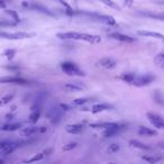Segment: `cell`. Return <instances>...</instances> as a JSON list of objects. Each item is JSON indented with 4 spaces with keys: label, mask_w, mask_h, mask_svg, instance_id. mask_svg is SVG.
<instances>
[{
    "label": "cell",
    "mask_w": 164,
    "mask_h": 164,
    "mask_svg": "<svg viewBox=\"0 0 164 164\" xmlns=\"http://www.w3.org/2000/svg\"><path fill=\"white\" fill-rule=\"evenodd\" d=\"M126 126L122 125V124H117L116 126H112V127H109V128H106L104 130L102 135L106 137V138H110L112 136H116L117 134H119L122 132V129H125Z\"/></svg>",
    "instance_id": "cell-11"
},
{
    "label": "cell",
    "mask_w": 164,
    "mask_h": 164,
    "mask_svg": "<svg viewBox=\"0 0 164 164\" xmlns=\"http://www.w3.org/2000/svg\"><path fill=\"white\" fill-rule=\"evenodd\" d=\"M65 130L69 134L78 135V134H81L84 130V124H71V125H67L65 126Z\"/></svg>",
    "instance_id": "cell-15"
},
{
    "label": "cell",
    "mask_w": 164,
    "mask_h": 164,
    "mask_svg": "<svg viewBox=\"0 0 164 164\" xmlns=\"http://www.w3.org/2000/svg\"><path fill=\"white\" fill-rule=\"evenodd\" d=\"M119 79L122 81H124L125 83H128L130 86H134V87H146V86H150L154 80H155V75L151 73L146 74H136V73H132V72H128V73H122Z\"/></svg>",
    "instance_id": "cell-1"
},
{
    "label": "cell",
    "mask_w": 164,
    "mask_h": 164,
    "mask_svg": "<svg viewBox=\"0 0 164 164\" xmlns=\"http://www.w3.org/2000/svg\"><path fill=\"white\" fill-rule=\"evenodd\" d=\"M142 159L148 163H157L164 159L160 154H152V155H142Z\"/></svg>",
    "instance_id": "cell-22"
},
{
    "label": "cell",
    "mask_w": 164,
    "mask_h": 164,
    "mask_svg": "<svg viewBox=\"0 0 164 164\" xmlns=\"http://www.w3.org/2000/svg\"><path fill=\"white\" fill-rule=\"evenodd\" d=\"M5 7H6V2H5L4 0H0V9Z\"/></svg>",
    "instance_id": "cell-38"
},
{
    "label": "cell",
    "mask_w": 164,
    "mask_h": 164,
    "mask_svg": "<svg viewBox=\"0 0 164 164\" xmlns=\"http://www.w3.org/2000/svg\"><path fill=\"white\" fill-rule=\"evenodd\" d=\"M97 65L99 67H101V69H105V70H112V69H115L117 67V61L115 59H112V57L106 56V57H102V59L98 61Z\"/></svg>",
    "instance_id": "cell-9"
},
{
    "label": "cell",
    "mask_w": 164,
    "mask_h": 164,
    "mask_svg": "<svg viewBox=\"0 0 164 164\" xmlns=\"http://www.w3.org/2000/svg\"><path fill=\"white\" fill-rule=\"evenodd\" d=\"M92 100V98H78V99H74L71 101V106H73V107H79V106H83Z\"/></svg>",
    "instance_id": "cell-26"
},
{
    "label": "cell",
    "mask_w": 164,
    "mask_h": 164,
    "mask_svg": "<svg viewBox=\"0 0 164 164\" xmlns=\"http://www.w3.org/2000/svg\"><path fill=\"white\" fill-rule=\"evenodd\" d=\"M39 132V128L36 127V126H29V127H26V128H23L20 130V135L23 137H31L33 135H35L36 133Z\"/></svg>",
    "instance_id": "cell-18"
},
{
    "label": "cell",
    "mask_w": 164,
    "mask_h": 164,
    "mask_svg": "<svg viewBox=\"0 0 164 164\" xmlns=\"http://www.w3.org/2000/svg\"><path fill=\"white\" fill-rule=\"evenodd\" d=\"M34 36H35V33H26V31H17V33H0V38L11 39V41L31 38V37H34Z\"/></svg>",
    "instance_id": "cell-7"
},
{
    "label": "cell",
    "mask_w": 164,
    "mask_h": 164,
    "mask_svg": "<svg viewBox=\"0 0 164 164\" xmlns=\"http://www.w3.org/2000/svg\"><path fill=\"white\" fill-rule=\"evenodd\" d=\"M153 62L157 67H160V69H164V51L163 52L159 53L157 55L154 56Z\"/></svg>",
    "instance_id": "cell-24"
},
{
    "label": "cell",
    "mask_w": 164,
    "mask_h": 164,
    "mask_svg": "<svg viewBox=\"0 0 164 164\" xmlns=\"http://www.w3.org/2000/svg\"><path fill=\"white\" fill-rule=\"evenodd\" d=\"M71 1H73V2H77V0H71Z\"/></svg>",
    "instance_id": "cell-39"
},
{
    "label": "cell",
    "mask_w": 164,
    "mask_h": 164,
    "mask_svg": "<svg viewBox=\"0 0 164 164\" xmlns=\"http://www.w3.org/2000/svg\"><path fill=\"white\" fill-rule=\"evenodd\" d=\"M15 94H7V96H5L0 99V106H5V105H8L10 101H13V99H14Z\"/></svg>",
    "instance_id": "cell-28"
},
{
    "label": "cell",
    "mask_w": 164,
    "mask_h": 164,
    "mask_svg": "<svg viewBox=\"0 0 164 164\" xmlns=\"http://www.w3.org/2000/svg\"><path fill=\"white\" fill-rule=\"evenodd\" d=\"M0 83L2 84H21V86H24V84H28L29 83V81L24 79V78H20V77H1L0 78Z\"/></svg>",
    "instance_id": "cell-10"
},
{
    "label": "cell",
    "mask_w": 164,
    "mask_h": 164,
    "mask_svg": "<svg viewBox=\"0 0 164 164\" xmlns=\"http://www.w3.org/2000/svg\"><path fill=\"white\" fill-rule=\"evenodd\" d=\"M21 6H23V8H26V9H29V10L38 11V13H42V14H44V15H49V16H52V17H54V16H55V15L53 14L52 11L49 10V8L44 7L43 5L38 4V2L23 1V2H21Z\"/></svg>",
    "instance_id": "cell-6"
},
{
    "label": "cell",
    "mask_w": 164,
    "mask_h": 164,
    "mask_svg": "<svg viewBox=\"0 0 164 164\" xmlns=\"http://www.w3.org/2000/svg\"><path fill=\"white\" fill-rule=\"evenodd\" d=\"M124 4H125V6H127V7H132L134 5V0H124Z\"/></svg>",
    "instance_id": "cell-35"
},
{
    "label": "cell",
    "mask_w": 164,
    "mask_h": 164,
    "mask_svg": "<svg viewBox=\"0 0 164 164\" xmlns=\"http://www.w3.org/2000/svg\"><path fill=\"white\" fill-rule=\"evenodd\" d=\"M119 150H120V146H119V144H117V143H112L111 145H109V147H108L109 153H116V152H118Z\"/></svg>",
    "instance_id": "cell-32"
},
{
    "label": "cell",
    "mask_w": 164,
    "mask_h": 164,
    "mask_svg": "<svg viewBox=\"0 0 164 164\" xmlns=\"http://www.w3.org/2000/svg\"><path fill=\"white\" fill-rule=\"evenodd\" d=\"M21 127H23L21 122H8V124H5L1 127V130H4V132H15V130H17Z\"/></svg>",
    "instance_id": "cell-19"
},
{
    "label": "cell",
    "mask_w": 164,
    "mask_h": 164,
    "mask_svg": "<svg viewBox=\"0 0 164 164\" xmlns=\"http://www.w3.org/2000/svg\"><path fill=\"white\" fill-rule=\"evenodd\" d=\"M64 89L67 91H82L86 89L84 86H82L79 82H71V83H67L64 86Z\"/></svg>",
    "instance_id": "cell-21"
},
{
    "label": "cell",
    "mask_w": 164,
    "mask_h": 164,
    "mask_svg": "<svg viewBox=\"0 0 164 164\" xmlns=\"http://www.w3.org/2000/svg\"><path fill=\"white\" fill-rule=\"evenodd\" d=\"M57 37L61 39H65V41H83V42L92 43V44H97V43L101 42V37L93 34H87V33H79V31H65V33H59Z\"/></svg>",
    "instance_id": "cell-2"
},
{
    "label": "cell",
    "mask_w": 164,
    "mask_h": 164,
    "mask_svg": "<svg viewBox=\"0 0 164 164\" xmlns=\"http://www.w3.org/2000/svg\"><path fill=\"white\" fill-rule=\"evenodd\" d=\"M137 35L144 36V37H151V38L159 39V41H161V42H163V43H164V35H163V34H160V33H156V31H137Z\"/></svg>",
    "instance_id": "cell-14"
},
{
    "label": "cell",
    "mask_w": 164,
    "mask_h": 164,
    "mask_svg": "<svg viewBox=\"0 0 164 164\" xmlns=\"http://www.w3.org/2000/svg\"><path fill=\"white\" fill-rule=\"evenodd\" d=\"M157 146H159V148H161V150L164 151V140H162V142H159V143H157Z\"/></svg>",
    "instance_id": "cell-36"
},
{
    "label": "cell",
    "mask_w": 164,
    "mask_h": 164,
    "mask_svg": "<svg viewBox=\"0 0 164 164\" xmlns=\"http://www.w3.org/2000/svg\"><path fill=\"white\" fill-rule=\"evenodd\" d=\"M153 2H155L157 5H164V0H154Z\"/></svg>",
    "instance_id": "cell-37"
},
{
    "label": "cell",
    "mask_w": 164,
    "mask_h": 164,
    "mask_svg": "<svg viewBox=\"0 0 164 164\" xmlns=\"http://www.w3.org/2000/svg\"><path fill=\"white\" fill-rule=\"evenodd\" d=\"M112 108H114V107H112L111 105L101 102V104H96V105L92 106L91 111H92V114H99V112L106 111V110H110V109H112Z\"/></svg>",
    "instance_id": "cell-16"
},
{
    "label": "cell",
    "mask_w": 164,
    "mask_h": 164,
    "mask_svg": "<svg viewBox=\"0 0 164 164\" xmlns=\"http://www.w3.org/2000/svg\"><path fill=\"white\" fill-rule=\"evenodd\" d=\"M73 15H84V16L92 18L93 20L99 21L101 24L109 25V26H114V25L117 24L115 18L112 17V16H109V15H101V14H98V13H88V11H75V10H74Z\"/></svg>",
    "instance_id": "cell-3"
},
{
    "label": "cell",
    "mask_w": 164,
    "mask_h": 164,
    "mask_svg": "<svg viewBox=\"0 0 164 164\" xmlns=\"http://www.w3.org/2000/svg\"><path fill=\"white\" fill-rule=\"evenodd\" d=\"M129 145L134 148H138V150H142V151H151L152 150V147L150 145H146V144L142 143L140 140H132L129 142Z\"/></svg>",
    "instance_id": "cell-20"
},
{
    "label": "cell",
    "mask_w": 164,
    "mask_h": 164,
    "mask_svg": "<svg viewBox=\"0 0 164 164\" xmlns=\"http://www.w3.org/2000/svg\"><path fill=\"white\" fill-rule=\"evenodd\" d=\"M6 13H7L10 17L14 18V20L16 24H18V23H20V18H19V16H18V14L16 13L15 10H6Z\"/></svg>",
    "instance_id": "cell-31"
},
{
    "label": "cell",
    "mask_w": 164,
    "mask_h": 164,
    "mask_svg": "<svg viewBox=\"0 0 164 164\" xmlns=\"http://www.w3.org/2000/svg\"><path fill=\"white\" fill-rule=\"evenodd\" d=\"M138 134L142 135V136H155V135H157V132L153 128H148V127L142 126V127L138 128Z\"/></svg>",
    "instance_id": "cell-23"
},
{
    "label": "cell",
    "mask_w": 164,
    "mask_h": 164,
    "mask_svg": "<svg viewBox=\"0 0 164 164\" xmlns=\"http://www.w3.org/2000/svg\"><path fill=\"white\" fill-rule=\"evenodd\" d=\"M61 69L65 74L70 77H84L86 74L80 67L73 62H63L61 63Z\"/></svg>",
    "instance_id": "cell-4"
},
{
    "label": "cell",
    "mask_w": 164,
    "mask_h": 164,
    "mask_svg": "<svg viewBox=\"0 0 164 164\" xmlns=\"http://www.w3.org/2000/svg\"><path fill=\"white\" fill-rule=\"evenodd\" d=\"M109 38L115 39V41H119V42L122 43H135L136 42V38H134L132 36L125 35V34H122V33H110L108 35Z\"/></svg>",
    "instance_id": "cell-12"
},
{
    "label": "cell",
    "mask_w": 164,
    "mask_h": 164,
    "mask_svg": "<svg viewBox=\"0 0 164 164\" xmlns=\"http://www.w3.org/2000/svg\"><path fill=\"white\" fill-rule=\"evenodd\" d=\"M10 143H11L10 140H0V153H1V154L4 153L5 151L8 148V146L10 145Z\"/></svg>",
    "instance_id": "cell-29"
},
{
    "label": "cell",
    "mask_w": 164,
    "mask_h": 164,
    "mask_svg": "<svg viewBox=\"0 0 164 164\" xmlns=\"http://www.w3.org/2000/svg\"><path fill=\"white\" fill-rule=\"evenodd\" d=\"M59 105H60V107L63 109V111H64V112L69 111V110H70V106L65 105V104H59Z\"/></svg>",
    "instance_id": "cell-34"
},
{
    "label": "cell",
    "mask_w": 164,
    "mask_h": 164,
    "mask_svg": "<svg viewBox=\"0 0 164 164\" xmlns=\"http://www.w3.org/2000/svg\"><path fill=\"white\" fill-rule=\"evenodd\" d=\"M137 16L145 18H151V19H155V20L164 21V13H154V11H137Z\"/></svg>",
    "instance_id": "cell-13"
},
{
    "label": "cell",
    "mask_w": 164,
    "mask_h": 164,
    "mask_svg": "<svg viewBox=\"0 0 164 164\" xmlns=\"http://www.w3.org/2000/svg\"><path fill=\"white\" fill-rule=\"evenodd\" d=\"M118 122H94V124H90L91 128H109L112 126H116Z\"/></svg>",
    "instance_id": "cell-25"
},
{
    "label": "cell",
    "mask_w": 164,
    "mask_h": 164,
    "mask_svg": "<svg viewBox=\"0 0 164 164\" xmlns=\"http://www.w3.org/2000/svg\"><path fill=\"white\" fill-rule=\"evenodd\" d=\"M45 156H46V154L44 153V152H42V153L36 154L35 156H33L31 159H29V160L25 161V163H33V162H37V161L43 160V159H44Z\"/></svg>",
    "instance_id": "cell-27"
},
{
    "label": "cell",
    "mask_w": 164,
    "mask_h": 164,
    "mask_svg": "<svg viewBox=\"0 0 164 164\" xmlns=\"http://www.w3.org/2000/svg\"><path fill=\"white\" fill-rule=\"evenodd\" d=\"M63 114H64V111L60 107V105H55V106H52L51 108H49V110L46 111V117L51 120V122L57 124V122H61Z\"/></svg>",
    "instance_id": "cell-5"
},
{
    "label": "cell",
    "mask_w": 164,
    "mask_h": 164,
    "mask_svg": "<svg viewBox=\"0 0 164 164\" xmlns=\"http://www.w3.org/2000/svg\"><path fill=\"white\" fill-rule=\"evenodd\" d=\"M15 54H16V51L13 49H5V52H4V56H6V59L7 60H13L14 59Z\"/></svg>",
    "instance_id": "cell-30"
},
{
    "label": "cell",
    "mask_w": 164,
    "mask_h": 164,
    "mask_svg": "<svg viewBox=\"0 0 164 164\" xmlns=\"http://www.w3.org/2000/svg\"><path fill=\"white\" fill-rule=\"evenodd\" d=\"M146 117H147V119H148V122H150L156 129H164L163 117H161L160 115L154 114V112H147Z\"/></svg>",
    "instance_id": "cell-8"
},
{
    "label": "cell",
    "mask_w": 164,
    "mask_h": 164,
    "mask_svg": "<svg viewBox=\"0 0 164 164\" xmlns=\"http://www.w3.org/2000/svg\"><path fill=\"white\" fill-rule=\"evenodd\" d=\"M77 146H78V143H70L63 147V151H71L73 150V148H75Z\"/></svg>",
    "instance_id": "cell-33"
},
{
    "label": "cell",
    "mask_w": 164,
    "mask_h": 164,
    "mask_svg": "<svg viewBox=\"0 0 164 164\" xmlns=\"http://www.w3.org/2000/svg\"><path fill=\"white\" fill-rule=\"evenodd\" d=\"M41 114H42V109H37V108H31V114H29V117H28V122L31 124V125H35L37 120L41 117Z\"/></svg>",
    "instance_id": "cell-17"
}]
</instances>
